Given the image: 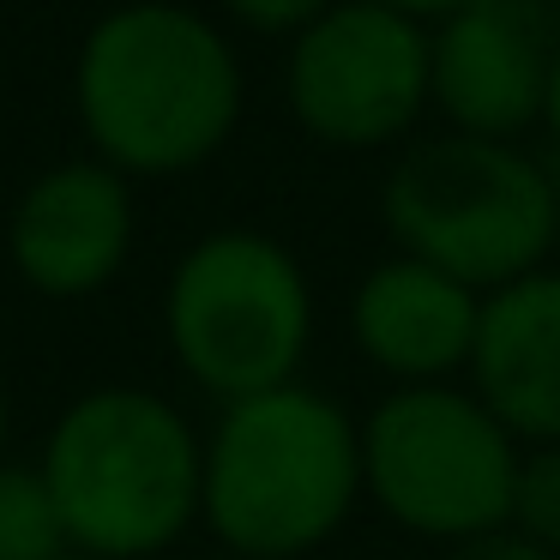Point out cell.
Instances as JSON below:
<instances>
[{
	"instance_id": "6da1fadb",
	"label": "cell",
	"mask_w": 560,
	"mask_h": 560,
	"mask_svg": "<svg viewBox=\"0 0 560 560\" xmlns=\"http://www.w3.org/2000/svg\"><path fill=\"white\" fill-rule=\"evenodd\" d=\"M362 512V416L290 380L218 404L199 530L242 560H307Z\"/></svg>"
},
{
	"instance_id": "7a4b0ae2",
	"label": "cell",
	"mask_w": 560,
	"mask_h": 560,
	"mask_svg": "<svg viewBox=\"0 0 560 560\" xmlns=\"http://www.w3.org/2000/svg\"><path fill=\"white\" fill-rule=\"evenodd\" d=\"M79 127L127 182L187 175L242 121V61L194 7L133 0L97 19L73 67Z\"/></svg>"
},
{
	"instance_id": "3957f363",
	"label": "cell",
	"mask_w": 560,
	"mask_h": 560,
	"mask_svg": "<svg viewBox=\"0 0 560 560\" xmlns=\"http://www.w3.org/2000/svg\"><path fill=\"white\" fill-rule=\"evenodd\" d=\"M67 542L91 560H158L199 530L206 428L151 386H91L37 458Z\"/></svg>"
},
{
	"instance_id": "277c9868",
	"label": "cell",
	"mask_w": 560,
	"mask_h": 560,
	"mask_svg": "<svg viewBox=\"0 0 560 560\" xmlns=\"http://www.w3.org/2000/svg\"><path fill=\"white\" fill-rule=\"evenodd\" d=\"M380 223L392 235V254L428 259L488 295L536 266H555V170L518 139H410L380 182Z\"/></svg>"
},
{
	"instance_id": "5b68a950",
	"label": "cell",
	"mask_w": 560,
	"mask_h": 560,
	"mask_svg": "<svg viewBox=\"0 0 560 560\" xmlns=\"http://www.w3.org/2000/svg\"><path fill=\"white\" fill-rule=\"evenodd\" d=\"M314 331V278L266 230L199 235L163 283V343L182 380L211 404L302 380Z\"/></svg>"
},
{
	"instance_id": "8992f818",
	"label": "cell",
	"mask_w": 560,
	"mask_h": 560,
	"mask_svg": "<svg viewBox=\"0 0 560 560\" xmlns=\"http://www.w3.org/2000/svg\"><path fill=\"white\" fill-rule=\"evenodd\" d=\"M524 446L464 380L386 386L362 416V500L434 548L506 530Z\"/></svg>"
},
{
	"instance_id": "52a82bcc",
	"label": "cell",
	"mask_w": 560,
	"mask_h": 560,
	"mask_svg": "<svg viewBox=\"0 0 560 560\" xmlns=\"http://www.w3.org/2000/svg\"><path fill=\"white\" fill-rule=\"evenodd\" d=\"M283 97L307 139L331 151H386L434 109L428 25L386 0H331L290 37Z\"/></svg>"
},
{
	"instance_id": "ba28073f",
	"label": "cell",
	"mask_w": 560,
	"mask_h": 560,
	"mask_svg": "<svg viewBox=\"0 0 560 560\" xmlns=\"http://www.w3.org/2000/svg\"><path fill=\"white\" fill-rule=\"evenodd\" d=\"M560 13L548 0H464L428 25L434 115L446 133L518 139L542 121Z\"/></svg>"
},
{
	"instance_id": "9c48e42d",
	"label": "cell",
	"mask_w": 560,
	"mask_h": 560,
	"mask_svg": "<svg viewBox=\"0 0 560 560\" xmlns=\"http://www.w3.org/2000/svg\"><path fill=\"white\" fill-rule=\"evenodd\" d=\"M127 254H133V187L103 158L43 170L7 218V259L25 290L49 302H85L109 290Z\"/></svg>"
},
{
	"instance_id": "30bf717a",
	"label": "cell",
	"mask_w": 560,
	"mask_h": 560,
	"mask_svg": "<svg viewBox=\"0 0 560 560\" xmlns=\"http://www.w3.org/2000/svg\"><path fill=\"white\" fill-rule=\"evenodd\" d=\"M482 295L410 254H386L343 302L350 350L386 386H452L470 374Z\"/></svg>"
},
{
	"instance_id": "8fae6325",
	"label": "cell",
	"mask_w": 560,
	"mask_h": 560,
	"mask_svg": "<svg viewBox=\"0 0 560 560\" xmlns=\"http://www.w3.org/2000/svg\"><path fill=\"white\" fill-rule=\"evenodd\" d=\"M464 386L518 446H560V266H536L482 295Z\"/></svg>"
},
{
	"instance_id": "7c38bea8",
	"label": "cell",
	"mask_w": 560,
	"mask_h": 560,
	"mask_svg": "<svg viewBox=\"0 0 560 560\" xmlns=\"http://www.w3.org/2000/svg\"><path fill=\"white\" fill-rule=\"evenodd\" d=\"M73 555L67 518L37 464L0 458V560H61Z\"/></svg>"
},
{
	"instance_id": "4fadbf2b",
	"label": "cell",
	"mask_w": 560,
	"mask_h": 560,
	"mask_svg": "<svg viewBox=\"0 0 560 560\" xmlns=\"http://www.w3.org/2000/svg\"><path fill=\"white\" fill-rule=\"evenodd\" d=\"M512 530L560 560V446H524L512 488Z\"/></svg>"
},
{
	"instance_id": "5bb4252c",
	"label": "cell",
	"mask_w": 560,
	"mask_h": 560,
	"mask_svg": "<svg viewBox=\"0 0 560 560\" xmlns=\"http://www.w3.org/2000/svg\"><path fill=\"white\" fill-rule=\"evenodd\" d=\"M223 7H230L235 25L259 31V37H295L326 13L331 0H223Z\"/></svg>"
},
{
	"instance_id": "9a60e30c",
	"label": "cell",
	"mask_w": 560,
	"mask_h": 560,
	"mask_svg": "<svg viewBox=\"0 0 560 560\" xmlns=\"http://www.w3.org/2000/svg\"><path fill=\"white\" fill-rule=\"evenodd\" d=\"M440 560H555L548 548H536V542H524L518 530H488V536H470V542H458V548H440Z\"/></svg>"
},
{
	"instance_id": "2e32d148",
	"label": "cell",
	"mask_w": 560,
	"mask_h": 560,
	"mask_svg": "<svg viewBox=\"0 0 560 560\" xmlns=\"http://www.w3.org/2000/svg\"><path fill=\"white\" fill-rule=\"evenodd\" d=\"M542 127L548 139H555V151H560V49H555V67H548V91H542Z\"/></svg>"
},
{
	"instance_id": "e0dca14e",
	"label": "cell",
	"mask_w": 560,
	"mask_h": 560,
	"mask_svg": "<svg viewBox=\"0 0 560 560\" xmlns=\"http://www.w3.org/2000/svg\"><path fill=\"white\" fill-rule=\"evenodd\" d=\"M386 7H398V13L422 19V25H434V19H446L452 7H464V0H386Z\"/></svg>"
},
{
	"instance_id": "ac0fdd59",
	"label": "cell",
	"mask_w": 560,
	"mask_h": 560,
	"mask_svg": "<svg viewBox=\"0 0 560 560\" xmlns=\"http://www.w3.org/2000/svg\"><path fill=\"white\" fill-rule=\"evenodd\" d=\"M7 428H13V410H7V386H0V458H7Z\"/></svg>"
},
{
	"instance_id": "d6986e66",
	"label": "cell",
	"mask_w": 560,
	"mask_h": 560,
	"mask_svg": "<svg viewBox=\"0 0 560 560\" xmlns=\"http://www.w3.org/2000/svg\"><path fill=\"white\" fill-rule=\"evenodd\" d=\"M187 560H242V555H223V548H211V555H187Z\"/></svg>"
},
{
	"instance_id": "ffe728a7",
	"label": "cell",
	"mask_w": 560,
	"mask_h": 560,
	"mask_svg": "<svg viewBox=\"0 0 560 560\" xmlns=\"http://www.w3.org/2000/svg\"><path fill=\"white\" fill-rule=\"evenodd\" d=\"M61 560H91V555H79V548H73V555H61Z\"/></svg>"
},
{
	"instance_id": "44dd1931",
	"label": "cell",
	"mask_w": 560,
	"mask_h": 560,
	"mask_svg": "<svg viewBox=\"0 0 560 560\" xmlns=\"http://www.w3.org/2000/svg\"><path fill=\"white\" fill-rule=\"evenodd\" d=\"M548 7H555V13H560V0H548Z\"/></svg>"
}]
</instances>
